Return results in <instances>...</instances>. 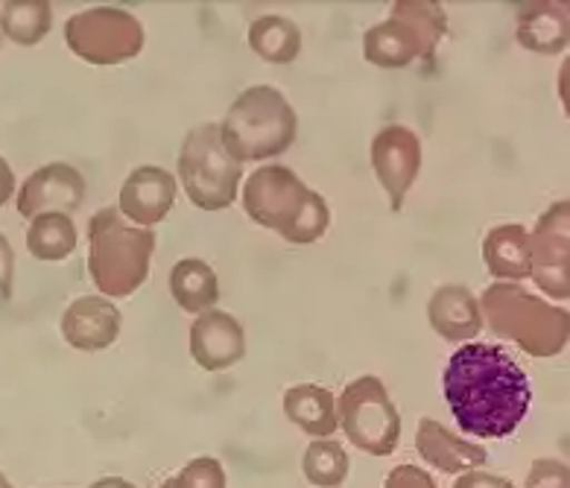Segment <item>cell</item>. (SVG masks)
Segmentation results:
<instances>
[{
    "label": "cell",
    "mask_w": 570,
    "mask_h": 488,
    "mask_svg": "<svg viewBox=\"0 0 570 488\" xmlns=\"http://www.w3.org/2000/svg\"><path fill=\"white\" fill-rule=\"evenodd\" d=\"M249 47L264 62L289 65L302 53V30L284 16H264L252 21Z\"/></svg>",
    "instance_id": "obj_24"
},
{
    "label": "cell",
    "mask_w": 570,
    "mask_h": 488,
    "mask_svg": "<svg viewBox=\"0 0 570 488\" xmlns=\"http://www.w3.org/2000/svg\"><path fill=\"white\" fill-rule=\"evenodd\" d=\"M144 23L129 9L95 7L68 18L65 45L82 62L111 68L124 65L144 50Z\"/></svg>",
    "instance_id": "obj_9"
},
{
    "label": "cell",
    "mask_w": 570,
    "mask_h": 488,
    "mask_svg": "<svg viewBox=\"0 0 570 488\" xmlns=\"http://www.w3.org/2000/svg\"><path fill=\"white\" fill-rule=\"evenodd\" d=\"M489 331L512 340L530 357H556L568 349L570 316L559 304L544 302L521 284H492L476 299Z\"/></svg>",
    "instance_id": "obj_4"
},
{
    "label": "cell",
    "mask_w": 570,
    "mask_h": 488,
    "mask_svg": "<svg viewBox=\"0 0 570 488\" xmlns=\"http://www.w3.org/2000/svg\"><path fill=\"white\" fill-rule=\"evenodd\" d=\"M243 211L252 223L278 232L287 243L307 246L331 228V205L284 164H266L243 187Z\"/></svg>",
    "instance_id": "obj_2"
},
{
    "label": "cell",
    "mask_w": 570,
    "mask_h": 488,
    "mask_svg": "<svg viewBox=\"0 0 570 488\" xmlns=\"http://www.w3.org/2000/svg\"><path fill=\"white\" fill-rule=\"evenodd\" d=\"M453 488H515V482L507 480V477H500V474H489V471H469L460 474L456 480H453Z\"/></svg>",
    "instance_id": "obj_30"
},
{
    "label": "cell",
    "mask_w": 570,
    "mask_h": 488,
    "mask_svg": "<svg viewBox=\"0 0 570 488\" xmlns=\"http://www.w3.org/2000/svg\"><path fill=\"white\" fill-rule=\"evenodd\" d=\"M88 488H138V486L124 480V477H100V480H95Z\"/></svg>",
    "instance_id": "obj_32"
},
{
    "label": "cell",
    "mask_w": 570,
    "mask_h": 488,
    "mask_svg": "<svg viewBox=\"0 0 570 488\" xmlns=\"http://www.w3.org/2000/svg\"><path fill=\"white\" fill-rule=\"evenodd\" d=\"M336 421L348 442L372 457H390L401 442V412L375 374H363L343 389Z\"/></svg>",
    "instance_id": "obj_8"
},
{
    "label": "cell",
    "mask_w": 570,
    "mask_h": 488,
    "mask_svg": "<svg viewBox=\"0 0 570 488\" xmlns=\"http://www.w3.org/2000/svg\"><path fill=\"white\" fill-rule=\"evenodd\" d=\"M352 459L348 450L334 439H313L302 457V474L316 488H340L348 480Z\"/></svg>",
    "instance_id": "obj_25"
},
{
    "label": "cell",
    "mask_w": 570,
    "mask_h": 488,
    "mask_svg": "<svg viewBox=\"0 0 570 488\" xmlns=\"http://www.w3.org/2000/svg\"><path fill=\"white\" fill-rule=\"evenodd\" d=\"M0 47H3V32H0Z\"/></svg>",
    "instance_id": "obj_35"
},
{
    "label": "cell",
    "mask_w": 570,
    "mask_h": 488,
    "mask_svg": "<svg viewBox=\"0 0 570 488\" xmlns=\"http://www.w3.org/2000/svg\"><path fill=\"white\" fill-rule=\"evenodd\" d=\"M161 488H173V482L165 480V482H161Z\"/></svg>",
    "instance_id": "obj_34"
},
{
    "label": "cell",
    "mask_w": 570,
    "mask_h": 488,
    "mask_svg": "<svg viewBox=\"0 0 570 488\" xmlns=\"http://www.w3.org/2000/svg\"><path fill=\"white\" fill-rule=\"evenodd\" d=\"M176 170L196 208L226 211L240 194L243 164H237L223 147L219 124H199L185 135Z\"/></svg>",
    "instance_id": "obj_7"
},
{
    "label": "cell",
    "mask_w": 570,
    "mask_h": 488,
    "mask_svg": "<svg viewBox=\"0 0 570 488\" xmlns=\"http://www.w3.org/2000/svg\"><path fill=\"white\" fill-rule=\"evenodd\" d=\"M0 488H12V482L7 480V474H3V471H0Z\"/></svg>",
    "instance_id": "obj_33"
},
{
    "label": "cell",
    "mask_w": 570,
    "mask_h": 488,
    "mask_svg": "<svg viewBox=\"0 0 570 488\" xmlns=\"http://www.w3.org/2000/svg\"><path fill=\"white\" fill-rule=\"evenodd\" d=\"M190 357L205 372H226L246 357L243 325L226 311H205L190 325Z\"/></svg>",
    "instance_id": "obj_14"
},
{
    "label": "cell",
    "mask_w": 570,
    "mask_h": 488,
    "mask_svg": "<svg viewBox=\"0 0 570 488\" xmlns=\"http://www.w3.org/2000/svg\"><path fill=\"white\" fill-rule=\"evenodd\" d=\"M156 252V232L132 225L118 208L88 219V275L106 299H129L144 287Z\"/></svg>",
    "instance_id": "obj_3"
},
{
    "label": "cell",
    "mask_w": 570,
    "mask_h": 488,
    "mask_svg": "<svg viewBox=\"0 0 570 488\" xmlns=\"http://www.w3.org/2000/svg\"><path fill=\"white\" fill-rule=\"evenodd\" d=\"M16 196V173L9 167V162L0 156V208Z\"/></svg>",
    "instance_id": "obj_31"
},
{
    "label": "cell",
    "mask_w": 570,
    "mask_h": 488,
    "mask_svg": "<svg viewBox=\"0 0 570 488\" xmlns=\"http://www.w3.org/2000/svg\"><path fill=\"white\" fill-rule=\"evenodd\" d=\"M570 202L559 199L544 211L530 232V279L541 293L570 299Z\"/></svg>",
    "instance_id": "obj_10"
},
{
    "label": "cell",
    "mask_w": 570,
    "mask_h": 488,
    "mask_svg": "<svg viewBox=\"0 0 570 488\" xmlns=\"http://www.w3.org/2000/svg\"><path fill=\"white\" fill-rule=\"evenodd\" d=\"M50 27H53V7L48 0H7L0 7V32L16 45H39L48 39Z\"/></svg>",
    "instance_id": "obj_23"
},
{
    "label": "cell",
    "mask_w": 570,
    "mask_h": 488,
    "mask_svg": "<svg viewBox=\"0 0 570 488\" xmlns=\"http://www.w3.org/2000/svg\"><path fill=\"white\" fill-rule=\"evenodd\" d=\"M483 264L503 284L530 279V232L521 223L494 225L483 237Z\"/></svg>",
    "instance_id": "obj_19"
},
{
    "label": "cell",
    "mask_w": 570,
    "mask_h": 488,
    "mask_svg": "<svg viewBox=\"0 0 570 488\" xmlns=\"http://www.w3.org/2000/svg\"><path fill=\"white\" fill-rule=\"evenodd\" d=\"M173 488H226V468L214 457H196L181 468L176 477H170Z\"/></svg>",
    "instance_id": "obj_26"
},
{
    "label": "cell",
    "mask_w": 570,
    "mask_h": 488,
    "mask_svg": "<svg viewBox=\"0 0 570 488\" xmlns=\"http://www.w3.org/2000/svg\"><path fill=\"white\" fill-rule=\"evenodd\" d=\"M415 450L430 468L442 474H469L480 471L489 462L483 445L469 442L462 436L451 433L436 419H422L415 430Z\"/></svg>",
    "instance_id": "obj_16"
},
{
    "label": "cell",
    "mask_w": 570,
    "mask_h": 488,
    "mask_svg": "<svg viewBox=\"0 0 570 488\" xmlns=\"http://www.w3.org/2000/svg\"><path fill=\"white\" fill-rule=\"evenodd\" d=\"M284 416L289 419V424H296L302 433L313 436V439H331V433L340 430L334 392L320 383L289 387L284 392Z\"/></svg>",
    "instance_id": "obj_20"
},
{
    "label": "cell",
    "mask_w": 570,
    "mask_h": 488,
    "mask_svg": "<svg viewBox=\"0 0 570 488\" xmlns=\"http://www.w3.org/2000/svg\"><path fill=\"white\" fill-rule=\"evenodd\" d=\"M448 16L433 0H399L392 3L390 18L363 36V56L368 65L395 70L430 59L439 41L445 39Z\"/></svg>",
    "instance_id": "obj_6"
},
{
    "label": "cell",
    "mask_w": 570,
    "mask_h": 488,
    "mask_svg": "<svg viewBox=\"0 0 570 488\" xmlns=\"http://www.w3.org/2000/svg\"><path fill=\"white\" fill-rule=\"evenodd\" d=\"M173 202H176V178L165 167L144 164L126 176L124 187H120L118 211L120 217L132 225L153 228V225L165 223L173 211Z\"/></svg>",
    "instance_id": "obj_13"
},
{
    "label": "cell",
    "mask_w": 570,
    "mask_h": 488,
    "mask_svg": "<svg viewBox=\"0 0 570 488\" xmlns=\"http://www.w3.org/2000/svg\"><path fill=\"white\" fill-rule=\"evenodd\" d=\"M77 223L68 214H41L30 219L27 228V252L41 264H59L77 252Z\"/></svg>",
    "instance_id": "obj_22"
},
{
    "label": "cell",
    "mask_w": 570,
    "mask_h": 488,
    "mask_svg": "<svg viewBox=\"0 0 570 488\" xmlns=\"http://www.w3.org/2000/svg\"><path fill=\"white\" fill-rule=\"evenodd\" d=\"M298 133V117L278 88L255 86L232 103L219 135L237 164L266 162L287 153Z\"/></svg>",
    "instance_id": "obj_5"
},
{
    "label": "cell",
    "mask_w": 570,
    "mask_h": 488,
    "mask_svg": "<svg viewBox=\"0 0 570 488\" xmlns=\"http://www.w3.org/2000/svg\"><path fill=\"white\" fill-rule=\"evenodd\" d=\"M372 170L390 196V208L399 214L410 187L422 170V140L413 129L401 124L383 126L372 138Z\"/></svg>",
    "instance_id": "obj_11"
},
{
    "label": "cell",
    "mask_w": 570,
    "mask_h": 488,
    "mask_svg": "<svg viewBox=\"0 0 570 488\" xmlns=\"http://www.w3.org/2000/svg\"><path fill=\"white\" fill-rule=\"evenodd\" d=\"M383 488H439L433 474H428L419 466H399L392 468L383 480Z\"/></svg>",
    "instance_id": "obj_28"
},
{
    "label": "cell",
    "mask_w": 570,
    "mask_h": 488,
    "mask_svg": "<svg viewBox=\"0 0 570 488\" xmlns=\"http://www.w3.org/2000/svg\"><path fill=\"white\" fill-rule=\"evenodd\" d=\"M124 328V316L106 295H79L62 313V340L77 351H102L115 345Z\"/></svg>",
    "instance_id": "obj_15"
},
{
    "label": "cell",
    "mask_w": 570,
    "mask_h": 488,
    "mask_svg": "<svg viewBox=\"0 0 570 488\" xmlns=\"http://www.w3.org/2000/svg\"><path fill=\"white\" fill-rule=\"evenodd\" d=\"M430 328L451 342H469L483 331V316H480V302L469 287L448 284L430 295L428 302Z\"/></svg>",
    "instance_id": "obj_18"
},
{
    "label": "cell",
    "mask_w": 570,
    "mask_h": 488,
    "mask_svg": "<svg viewBox=\"0 0 570 488\" xmlns=\"http://www.w3.org/2000/svg\"><path fill=\"white\" fill-rule=\"evenodd\" d=\"M86 202V176L65 162L41 164L32 170L21 191H16L18 214L27 219H36L41 214H68L79 211Z\"/></svg>",
    "instance_id": "obj_12"
},
{
    "label": "cell",
    "mask_w": 570,
    "mask_h": 488,
    "mask_svg": "<svg viewBox=\"0 0 570 488\" xmlns=\"http://www.w3.org/2000/svg\"><path fill=\"white\" fill-rule=\"evenodd\" d=\"M442 392L462 433L507 439L532 403L530 378L515 357L489 342H462L442 374Z\"/></svg>",
    "instance_id": "obj_1"
},
{
    "label": "cell",
    "mask_w": 570,
    "mask_h": 488,
    "mask_svg": "<svg viewBox=\"0 0 570 488\" xmlns=\"http://www.w3.org/2000/svg\"><path fill=\"white\" fill-rule=\"evenodd\" d=\"M523 488H570V468L562 459H535L530 474L523 480Z\"/></svg>",
    "instance_id": "obj_27"
},
{
    "label": "cell",
    "mask_w": 570,
    "mask_h": 488,
    "mask_svg": "<svg viewBox=\"0 0 570 488\" xmlns=\"http://www.w3.org/2000/svg\"><path fill=\"white\" fill-rule=\"evenodd\" d=\"M515 36L523 50L541 56H556L568 50L570 16L564 3L541 0V3H521L515 16Z\"/></svg>",
    "instance_id": "obj_17"
},
{
    "label": "cell",
    "mask_w": 570,
    "mask_h": 488,
    "mask_svg": "<svg viewBox=\"0 0 570 488\" xmlns=\"http://www.w3.org/2000/svg\"><path fill=\"white\" fill-rule=\"evenodd\" d=\"M170 293L185 313L214 311L219 302V279L203 257H181L170 272Z\"/></svg>",
    "instance_id": "obj_21"
},
{
    "label": "cell",
    "mask_w": 570,
    "mask_h": 488,
    "mask_svg": "<svg viewBox=\"0 0 570 488\" xmlns=\"http://www.w3.org/2000/svg\"><path fill=\"white\" fill-rule=\"evenodd\" d=\"M12 287H16V252H12L7 234L0 232V295L9 299Z\"/></svg>",
    "instance_id": "obj_29"
}]
</instances>
